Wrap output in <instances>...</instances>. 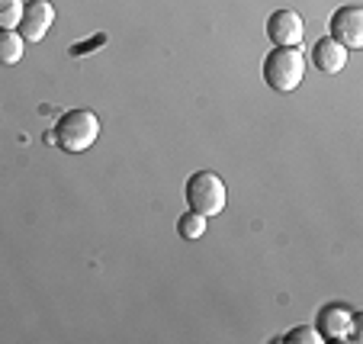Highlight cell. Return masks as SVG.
<instances>
[{"instance_id":"3957f363","label":"cell","mask_w":363,"mask_h":344,"mask_svg":"<svg viewBox=\"0 0 363 344\" xmlns=\"http://www.w3.org/2000/svg\"><path fill=\"white\" fill-rule=\"evenodd\" d=\"M184 196H186V206H190L193 213L213 219V216H219L222 209H225L228 190H225L219 174L196 171V174H190V180L184 184Z\"/></svg>"},{"instance_id":"ba28073f","label":"cell","mask_w":363,"mask_h":344,"mask_svg":"<svg viewBox=\"0 0 363 344\" xmlns=\"http://www.w3.org/2000/svg\"><path fill=\"white\" fill-rule=\"evenodd\" d=\"M344 65H347V48L337 45L335 39H318L315 45H312V68L322 71V74H337V71H344Z\"/></svg>"},{"instance_id":"30bf717a","label":"cell","mask_w":363,"mask_h":344,"mask_svg":"<svg viewBox=\"0 0 363 344\" xmlns=\"http://www.w3.org/2000/svg\"><path fill=\"white\" fill-rule=\"evenodd\" d=\"M206 216H199V213H184L177 219V235L180 238H186V241H196V238H203V232H206Z\"/></svg>"},{"instance_id":"8fae6325","label":"cell","mask_w":363,"mask_h":344,"mask_svg":"<svg viewBox=\"0 0 363 344\" xmlns=\"http://www.w3.org/2000/svg\"><path fill=\"white\" fill-rule=\"evenodd\" d=\"M26 0H0V29H16L23 20Z\"/></svg>"},{"instance_id":"277c9868","label":"cell","mask_w":363,"mask_h":344,"mask_svg":"<svg viewBox=\"0 0 363 344\" xmlns=\"http://www.w3.org/2000/svg\"><path fill=\"white\" fill-rule=\"evenodd\" d=\"M331 39L344 45L347 52H357L363 45V10L360 7H341L331 13Z\"/></svg>"},{"instance_id":"9c48e42d","label":"cell","mask_w":363,"mask_h":344,"mask_svg":"<svg viewBox=\"0 0 363 344\" xmlns=\"http://www.w3.org/2000/svg\"><path fill=\"white\" fill-rule=\"evenodd\" d=\"M23 48L26 39L16 29H0V65H16L23 58Z\"/></svg>"},{"instance_id":"7c38bea8","label":"cell","mask_w":363,"mask_h":344,"mask_svg":"<svg viewBox=\"0 0 363 344\" xmlns=\"http://www.w3.org/2000/svg\"><path fill=\"white\" fill-rule=\"evenodd\" d=\"M286 341H299V344H318L322 335L315 331V325H299V328L286 331Z\"/></svg>"},{"instance_id":"7a4b0ae2","label":"cell","mask_w":363,"mask_h":344,"mask_svg":"<svg viewBox=\"0 0 363 344\" xmlns=\"http://www.w3.org/2000/svg\"><path fill=\"white\" fill-rule=\"evenodd\" d=\"M96 138H100V116L94 110H68L58 116L55 132L48 135V142H55L68 155H81Z\"/></svg>"},{"instance_id":"5b68a950","label":"cell","mask_w":363,"mask_h":344,"mask_svg":"<svg viewBox=\"0 0 363 344\" xmlns=\"http://www.w3.org/2000/svg\"><path fill=\"white\" fill-rule=\"evenodd\" d=\"M52 23H55L52 0H29L26 7H23V20L16 26V33L26 42H42L48 35V29H52Z\"/></svg>"},{"instance_id":"52a82bcc","label":"cell","mask_w":363,"mask_h":344,"mask_svg":"<svg viewBox=\"0 0 363 344\" xmlns=\"http://www.w3.org/2000/svg\"><path fill=\"white\" fill-rule=\"evenodd\" d=\"M306 26H302V16L296 10H277L267 20V39L274 45H299Z\"/></svg>"},{"instance_id":"4fadbf2b","label":"cell","mask_w":363,"mask_h":344,"mask_svg":"<svg viewBox=\"0 0 363 344\" xmlns=\"http://www.w3.org/2000/svg\"><path fill=\"white\" fill-rule=\"evenodd\" d=\"M103 42H106V35H96L94 42H87V45H71V55H90V48L103 45Z\"/></svg>"},{"instance_id":"6da1fadb","label":"cell","mask_w":363,"mask_h":344,"mask_svg":"<svg viewBox=\"0 0 363 344\" xmlns=\"http://www.w3.org/2000/svg\"><path fill=\"white\" fill-rule=\"evenodd\" d=\"M308 68V58L299 45H274V52H267L264 58V81L277 94H289L302 84Z\"/></svg>"},{"instance_id":"8992f818","label":"cell","mask_w":363,"mask_h":344,"mask_svg":"<svg viewBox=\"0 0 363 344\" xmlns=\"http://www.w3.org/2000/svg\"><path fill=\"white\" fill-rule=\"evenodd\" d=\"M315 331L322 341H337V338H357L354 312L347 306H325L315 318Z\"/></svg>"}]
</instances>
